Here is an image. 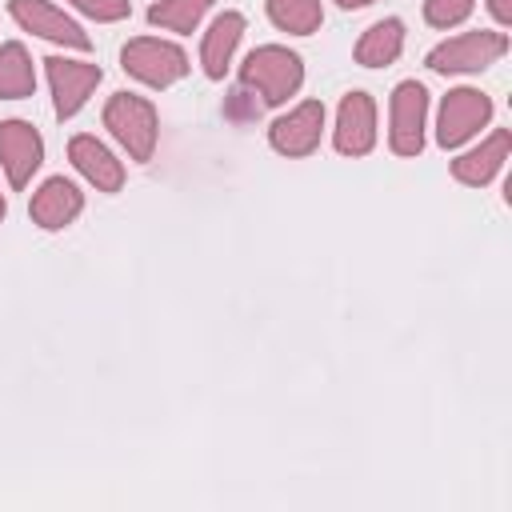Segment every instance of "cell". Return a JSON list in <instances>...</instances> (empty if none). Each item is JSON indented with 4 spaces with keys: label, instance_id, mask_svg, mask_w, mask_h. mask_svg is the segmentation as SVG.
Returning a JSON list of instances; mask_svg holds the SVG:
<instances>
[{
    "label": "cell",
    "instance_id": "cell-21",
    "mask_svg": "<svg viewBox=\"0 0 512 512\" xmlns=\"http://www.w3.org/2000/svg\"><path fill=\"white\" fill-rule=\"evenodd\" d=\"M72 8H80L84 16L100 20V24H112V20H124L132 8L128 0H72Z\"/></svg>",
    "mask_w": 512,
    "mask_h": 512
},
{
    "label": "cell",
    "instance_id": "cell-24",
    "mask_svg": "<svg viewBox=\"0 0 512 512\" xmlns=\"http://www.w3.org/2000/svg\"><path fill=\"white\" fill-rule=\"evenodd\" d=\"M4 212H8V208H4V196H0V220H4Z\"/></svg>",
    "mask_w": 512,
    "mask_h": 512
},
{
    "label": "cell",
    "instance_id": "cell-1",
    "mask_svg": "<svg viewBox=\"0 0 512 512\" xmlns=\"http://www.w3.org/2000/svg\"><path fill=\"white\" fill-rule=\"evenodd\" d=\"M304 80V64L296 52L280 48V44H264L256 52H248L244 68H240V84L248 92H256L264 104H284Z\"/></svg>",
    "mask_w": 512,
    "mask_h": 512
},
{
    "label": "cell",
    "instance_id": "cell-23",
    "mask_svg": "<svg viewBox=\"0 0 512 512\" xmlns=\"http://www.w3.org/2000/svg\"><path fill=\"white\" fill-rule=\"evenodd\" d=\"M340 8H364V4H372V0H336Z\"/></svg>",
    "mask_w": 512,
    "mask_h": 512
},
{
    "label": "cell",
    "instance_id": "cell-9",
    "mask_svg": "<svg viewBox=\"0 0 512 512\" xmlns=\"http://www.w3.org/2000/svg\"><path fill=\"white\" fill-rule=\"evenodd\" d=\"M40 160H44L40 132L24 120H4L0 124V164L12 180V188H24L32 180V172L40 168Z\"/></svg>",
    "mask_w": 512,
    "mask_h": 512
},
{
    "label": "cell",
    "instance_id": "cell-17",
    "mask_svg": "<svg viewBox=\"0 0 512 512\" xmlns=\"http://www.w3.org/2000/svg\"><path fill=\"white\" fill-rule=\"evenodd\" d=\"M36 76H32V60L20 44H0V100H24L32 96Z\"/></svg>",
    "mask_w": 512,
    "mask_h": 512
},
{
    "label": "cell",
    "instance_id": "cell-19",
    "mask_svg": "<svg viewBox=\"0 0 512 512\" xmlns=\"http://www.w3.org/2000/svg\"><path fill=\"white\" fill-rule=\"evenodd\" d=\"M212 0H156L148 8V20L156 28H172V32H192L200 24V16L208 12Z\"/></svg>",
    "mask_w": 512,
    "mask_h": 512
},
{
    "label": "cell",
    "instance_id": "cell-12",
    "mask_svg": "<svg viewBox=\"0 0 512 512\" xmlns=\"http://www.w3.org/2000/svg\"><path fill=\"white\" fill-rule=\"evenodd\" d=\"M68 160H72L76 172H80L88 184H96L100 192H120V184H124V168H120V160H116L96 136H72V144H68Z\"/></svg>",
    "mask_w": 512,
    "mask_h": 512
},
{
    "label": "cell",
    "instance_id": "cell-5",
    "mask_svg": "<svg viewBox=\"0 0 512 512\" xmlns=\"http://www.w3.org/2000/svg\"><path fill=\"white\" fill-rule=\"evenodd\" d=\"M492 120V100L476 88H452L440 104V124H436V140L444 148L464 144L468 136H476L484 124Z\"/></svg>",
    "mask_w": 512,
    "mask_h": 512
},
{
    "label": "cell",
    "instance_id": "cell-4",
    "mask_svg": "<svg viewBox=\"0 0 512 512\" xmlns=\"http://www.w3.org/2000/svg\"><path fill=\"white\" fill-rule=\"evenodd\" d=\"M124 72L136 76L140 84H152V88H168L176 84L184 72H188V56L176 48V44H164V40H128L124 52Z\"/></svg>",
    "mask_w": 512,
    "mask_h": 512
},
{
    "label": "cell",
    "instance_id": "cell-20",
    "mask_svg": "<svg viewBox=\"0 0 512 512\" xmlns=\"http://www.w3.org/2000/svg\"><path fill=\"white\" fill-rule=\"evenodd\" d=\"M468 12H472V0H428V4H424V20H428L432 28H452V24H460Z\"/></svg>",
    "mask_w": 512,
    "mask_h": 512
},
{
    "label": "cell",
    "instance_id": "cell-8",
    "mask_svg": "<svg viewBox=\"0 0 512 512\" xmlns=\"http://www.w3.org/2000/svg\"><path fill=\"white\" fill-rule=\"evenodd\" d=\"M48 84L56 96V116H76L80 104L88 100V92L100 84V64H84V60H64V56H48Z\"/></svg>",
    "mask_w": 512,
    "mask_h": 512
},
{
    "label": "cell",
    "instance_id": "cell-7",
    "mask_svg": "<svg viewBox=\"0 0 512 512\" xmlns=\"http://www.w3.org/2000/svg\"><path fill=\"white\" fill-rule=\"evenodd\" d=\"M8 12L24 32H36V36H44L52 44H64V48H76V52L88 48V32L76 20H68L60 8H52L48 0H12Z\"/></svg>",
    "mask_w": 512,
    "mask_h": 512
},
{
    "label": "cell",
    "instance_id": "cell-16",
    "mask_svg": "<svg viewBox=\"0 0 512 512\" xmlns=\"http://www.w3.org/2000/svg\"><path fill=\"white\" fill-rule=\"evenodd\" d=\"M400 48H404V24L388 16V20H376V24L360 36L356 60H360L364 68H384V64H392V60L400 56Z\"/></svg>",
    "mask_w": 512,
    "mask_h": 512
},
{
    "label": "cell",
    "instance_id": "cell-10",
    "mask_svg": "<svg viewBox=\"0 0 512 512\" xmlns=\"http://www.w3.org/2000/svg\"><path fill=\"white\" fill-rule=\"evenodd\" d=\"M320 128H324V104L320 100H304V104H296L288 116H280L268 128V140L284 156H308L320 144Z\"/></svg>",
    "mask_w": 512,
    "mask_h": 512
},
{
    "label": "cell",
    "instance_id": "cell-18",
    "mask_svg": "<svg viewBox=\"0 0 512 512\" xmlns=\"http://www.w3.org/2000/svg\"><path fill=\"white\" fill-rule=\"evenodd\" d=\"M268 20L284 32L308 36L320 28L324 12H320V0H268Z\"/></svg>",
    "mask_w": 512,
    "mask_h": 512
},
{
    "label": "cell",
    "instance_id": "cell-22",
    "mask_svg": "<svg viewBox=\"0 0 512 512\" xmlns=\"http://www.w3.org/2000/svg\"><path fill=\"white\" fill-rule=\"evenodd\" d=\"M488 8H492V16H496V24H508V20H512V4H508V0H488Z\"/></svg>",
    "mask_w": 512,
    "mask_h": 512
},
{
    "label": "cell",
    "instance_id": "cell-15",
    "mask_svg": "<svg viewBox=\"0 0 512 512\" xmlns=\"http://www.w3.org/2000/svg\"><path fill=\"white\" fill-rule=\"evenodd\" d=\"M240 32H244V16H240V12H224V16H216L212 28L204 32L200 64H204V72H208L212 80L224 76L228 60H232V52H236V44H240Z\"/></svg>",
    "mask_w": 512,
    "mask_h": 512
},
{
    "label": "cell",
    "instance_id": "cell-14",
    "mask_svg": "<svg viewBox=\"0 0 512 512\" xmlns=\"http://www.w3.org/2000/svg\"><path fill=\"white\" fill-rule=\"evenodd\" d=\"M508 148H512V136H508L504 128H496L480 148H472V152H464L460 160H452V176H456L460 184L480 188V184H488V180L500 172V164L508 160Z\"/></svg>",
    "mask_w": 512,
    "mask_h": 512
},
{
    "label": "cell",
    "instance_id": "cell-2",
    "mask_svg": "<svg viewBox=\"0 0 512 512\" xmlns=\"http://www.w3.org/2000/svg\"><path fill=\"white\" fill-rule=\"evenodd\" d=\"M104 128L128 148L132 160H148L156 148V108L132 92H116L104 108Z\"/></svg>",
    "mask_w": 512,
    "mask_h": 512
},
{
    "label": "cell",
    "instance_id": "cell-3",
    "mask_svg": "<svg viewBox=\"0 0 512 512\" xmlns=\"http://www.w3.org/2000/svg\"><path fill=\"white\" fill-rule=\"evenodd\" d=\"M504 52H508L504 32H464V36L444 40L440 48H432L428 68L432 72H480V68L496 64Z\"/></svg>",
    "mask_w": 512,
    "mask_h": 512
},
{
    "label": "cell",
    "instance_id": "cell-11",
    "mask_svg": "<svg viewBox=\"0 0 512 512\" xmlns=\"http://www.w3.org/2000/svg\"><path fill=\"white\" fill-rule=\"evenodd\" d=\"M376 144V104L368 92H348L336 116V148L344 156H364Z\"/></svg>",
    "mask_w": 512,
    "mask_h": 512
},
{
    "label": "cell",
    "instance_id": "cell-13",
    "mask_svg": "<svg viewBox=\"0 0 512 512\" xmlns=\"http://www.w3.org/2000/svg\"><path fill=\"white\" fill-rule=\"evenodd\" d=\"M80 208H84V196H80V188H76L72 180H64V176L44 180L40 192L32 196V220H36L40 228H48V232L72 224Z\"/></svg>",
    "mask_w": 512,
    "mask_h": 512
},
{
    "label": "cell",
    "instance_id": "cell-6",
    "mask_svg": "<svg viewBox=\"0 0 512 512\" xmlns=\"http://www.w3.org/2000/svg\"><path fill=\"white\" fill-rule=\"evenodd\" d=\"M424 116H428V92L416 80L396 84L392 92V152L416 156L424 148Z\"/></svg>",
    "mask_w": 512,
    "mask_h": 512
}]
</instances>
